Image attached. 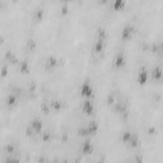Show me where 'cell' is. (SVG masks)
Segmentation results:
<instances>
[{"mask_svg": "<svg viewBox=\"0 0 163 163\" xmlns=\"http://www.w3.org/2000/svg\"><path fill=\"white\" fill-rule=\"evenodd\" d=\"M133 32H134V27L130 26V24H126L125 27H124L122 32H121V37L122 38H129L131 34H133Z\"/></svg>", "mask_w": 163, "mask_h": 163, "instance_id": "7a4b0ae2", "label": "cell"}, {"mask_svg": "<svg viewBox=\"0 0 163 163\" xmlns=\"http://www.w3.org/2000/svg\"><path fill=\"white\" fill-rule=\"evenodd\" d=\"M103 46H104V40H101V38H98V41H97L96 45H94L96 52H101V51H102Z\"/></svg>", "mask_w": 163, "mask_h": 163, "instance_id": "52a82bcc", "label": "cell"}, {"mask_svg": "<svg viewBox=\"0 0 163 163\" xmlns=\"http://www.w3.org/2000/svg\"><path fill=\"white\" fill-rule=\"evenodd\" d=\"M124 3L122 0H117V1H115L114 4H112V5H114V8H116V9H117V8H121V6H124Z\"/></svg>", "mask_w": 163, "mask_h": 163, "instance_id": "7c38bea8", "label": "cell"}, {"mask_svg": "<svg viewBox=\"0 0 163 163\" xmlns=\"http://www.w3.org/2000/svg\"><path fill=\"white\" fill-rule=\"evenodd\" d=\"M92 92H93V88H92V85L88 83V82H84L83 84H82V87H80V93L83 96H92Z\"/></svg>", "mask_w": 163, "mask_h": 163, "instance_id": "6da1fadb", "label": "cell"}, {"mask_svg": "<svg viewBox=\"0 0 163 163\" xmlns=\"http://www.w3.org/2000/svg\"><path fill=\"white\" fill-rule=\"evenodd\" d=\"M124 64H125V55H124L122 52H119L115 59V65L116 66H121Z\"/></svg>", "mask_w": 163, "mask_h": 163, "instance_id": "3957f363", "label": "cell"}, {"mask_svg": "<svg viewBox=\"0 0 163 163\" xmlns=\"http://www.w3.org/2000/svg\"><path fill=\"white\" fill-rule=\"evenodd\" d=\"M42 15H44V9H40V8H38V9H36V18L37 19H40V18H42Z\"/></svg>", "mask_w": 163, "mask_h": 163, "instance_id": "4fadbf2b", "label": "cell"}, {"mask_svg": "<svg viewBox=\"0 0 163 163\" xmlns=\"http://www.w3.org/2000/svg\"><path fill=\"white\" fill-rule=\"evenodd\" d=\"M19 68H21L23 71H26L27 68H28V65H27V61H22V63L19 64Z\"/></svg>", "mask_w": 163, "mask_h": 163, "instance_id": "5bb4252c", "label": "cell"}, {"mask_svg": "<svg viewBox=\"0 0 163 163\" xmlns=\"http://www.w3.org/2000/svg\"><path fill=\"white\" fill-rule=\"evenodd\" d=\"M83 111L84 112H87V114H91V112L93 111V104L91 101H84V103H83Z\"/></svg>", "mask_w": 163, "mask_h": 163, "instance_id": "5b68a950", "label": "cell"}, {"mask_svg": "<svg viewBox=\"0 0 163 163\" xmlns=\"http://www.w3.org/2000/svg\"><path fill=\"white\" fill-rule=\"evenodd\" d=\"M56 64V59H55V56H50L47 61H46V65L47 66H54V65Z\"/></svg>", "mask_w": 163, "mask_h": 163, "instance_id": "30bf717a", "label": "cell"}, {"mask_svg": "<svg viewBox=\"0 0 163 163\" xmlns=\"http://www.w3.org/2000/svg\"><path fill=\"white\" fill-rule=\"evenodd\" d=\"M98 163H103V162H98Z\"/></svg>", "mask_w": 163, "mask_h": 163, "instance_id": "9a60e30c", "label": "cell"}, {"mask_svg": "<svg viewBox=\"0 0 163 163\" xmlns=\"http://www.w3.org/2000/svg\"><path fill=\"white\" fill-rule=\"evenodd\" d=\"M93 149V147L89 144V142H85V143H83V152H91V150Z\"/></svg>", "mask_w": 163, "mask_h": 163, "instance_id": "8fae6325", "label": "cell"}, {"mask_svg": "<svg viewBox=\"0 0 163 163\" xmlns=\"http://www.w3.org/2000/svg\"><path fill=\"white\" fill-rule=\"evenodd\" d=\"M6 103L9 104V106H13V104L17 103V97H15L14 94H9L6 97Z\"/></svg>", "mask_w": 163, "mask_h": 163, "instance_id": "ba28073f", "label": "cell"}, {"mask_svg": "<svg viewBox=\"0 0 163 163\" xmlns=\"http://www.w3.org/2000/svg\"><path fill=\"white\" fill-rule=\"evenodd\" d=\"M4 163H21V161L18 159V158H15L13 156H10V157H8L5 161H4Z\"/></svg>", "mask_w": 163, "mask_h": 163, "instance_id": "9c48e42d", "label": "cell"}, {"mask_svg": "<svg viewBox=\"0 0 163 163\" xmlns=\"http://www.w3.org/2000/svg\"><path fill=\"white\" fill-rule=\"evenodd\" d=\"M29 125L32 126V127H33V129L36 130V131H40V130H41V127H42V122H41L38 119H33L32 121H31V124H29Z\"/></svg>", "mask_w": 163, "mask_h": 163, "instance_id": "8992f818", "label": "cell"}, {"mask_svg": "<svg viewBox=\"0 0 163 163\" xmlns=\"http://www.w3.org/2000/svg\"><path fill=\"white\" fill-rule=\"evenodd\" d=\"M147 78H148L147 70H145L144 68L140 69V71H139V76H138V80L140 82V83H145V82H147Z\"/></svg>", "mask_w": 163, "mask_h": 163, "instance_id": "277c9868", "label": "cell"}]
</instances>
